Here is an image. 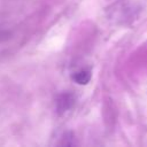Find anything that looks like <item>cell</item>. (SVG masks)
<instances>
[{
	"instance_id": "6da1fadb",
	"label": "cell",
	"mask_w": 147,
	"mask_h": 147,
	"mask_svg": "<svg viewBox=\"0 0 147 147\" xmlns=\"http://www.w3.org/2000/svg\"><path fill=\"white\" fill-rule=\"evenodd\" d=\"M91 78V74L90 71H86V70H82L76 74L75 76V80L78 83V84H86Z\"/></svg>"
}]
</instances>
